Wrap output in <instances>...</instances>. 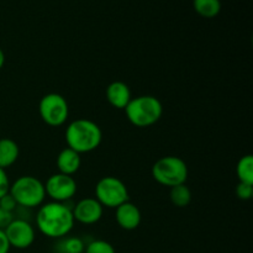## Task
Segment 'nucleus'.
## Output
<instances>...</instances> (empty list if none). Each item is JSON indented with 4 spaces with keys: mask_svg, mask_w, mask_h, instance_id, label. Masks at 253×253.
Segmentation results:
<instances>
[{
    "mask_svg": "<svg viewBox=\"0 0 253 253\" xmlns=\"http://www.w3.org/2000/svg\"><path fill=\"white\" fill-rule=\"evenodd\" d=\"M74 222L72 208L66 203H47L41 205L36 215L37 229L49 239L67 236L73 229Z\"/></svg>",
    "mask_w": 253,
    "mask_h": 253,
    "instance_id": "f257e3e1",
    "label": "nucleus"
},
{
    "mask_svg": "<svg viewBox=\"0 0 253 253\" xmlns=\"http://www.w3.org/2000/svg\"><path fill=\"white\" fill-rule=\"evenodd\" d=\"M66 142L69 148L81 153H89L100 146L103 132L98 124L88 119H77L66 128Z\"/></svg>",
    "mask_w": 253,
    "mask_h": 253,
    "instance_id": "f03ea898",
    "label": "nucleus"
},
{
    "mask_svg": "<svg viewBox=\"0 0 253 253\" xmlns=\"http://www.w3.org/2000/svg\"><path fill=\"white\" fill-rule=\"evenodd\" d=\"M126 118L136 127H148L160 121L163 114L162 103L156 96L140 95L131 98L124 109Z\"/></svg>",
    "mask_w": 253,
    "mask_h": 253,
    "instance_id": "7ed1b4c3",
    "label": "nucleus"
},
{
    "mask_svg": "<svg viewBox=\"0 0 253 253\" xmlns=\"http://www.w3.org/2000/svg\"><path fill=\"white\" fill-rule=\"evenodd\" d=\"M10 195L15 199L17 207L25 209L40 207L46 198L44 184L32 175H22L10 184Z\"/></svg>",
    "mask_w": 253,
    "mask_h": 253,
    "instance_id": "20e7f679",
    "label": "nucleus"
},
{
    "mask_svg": "<svg viewBox=\"0 0 253 253\" xmlns=\"http://www.w3.org/2000/svg\"><path fill=\"white\" fill-rule=\"evenodd\" d=\"M152 177L158 184L165 187H175L184 184L188 179L187 163L175 156L160 158L152 166Z\"/></svg>",
    "mask_w": 253,
    "mask_h": 253,
    "instance_id": "39448f33",
    "label": "nucleus"
},
{
    "mask_svg": "<svg viewBox=\"0 0 253 253\" xmlns=\"http://www.w3.org/2000/svg\"><path fill=\"white\" fill-rule=\"evenodd\" d=\"M95 199L103 208L116 209L124 203L128 202V190L125 183L116 177H104L96 183Z\"/></svg>",
    "mask_w": 253,
    "mask_h": 253,
    "instance_id": "423d86ee",
    "label": "nucleus"
},
{
    "mask_svg": "<svg viewBox=\"0 0 253 253\" xmlns=\"http://www.w3.org/2000/svg\"><path fill=\"white\" fill-rule=\"evenodd\" d=\"M39 111L42 121L53 127L63 125L69 115L66 98L57 93H49L42 96L39 104Z\"/></svg>",
    "mask_w": 253,
    "mask_h": 253,
    "instance_id": "0eeeda50",
    "label": "nucleus"
},
{
    "mask_svg": "<svg viewBox=\"0 0 253 253\" xmlns=\"http://www.w3.org/2000/svg\"><path fill=\"white\" fill-rule=\"evenodd\" d=\"M46 195L52 202L67 203L76 195L77 182L72 175L56 173L47 179L44 184Z\"/></svg>",
    "mask_w": 253,
    "mask_h": 253,
    "instance_id": "6e6552de",
    "label": "nucleus"
},
{
    "mask_svg": "<svg viewBox=\"0 0 253 253\" xmlns=\"http://www.w3.org/2000/svg\"><path fill=\"white\" fill-rule=\"evenodd\" d=\"M10 246L17 250L29 249L35 241V229L25 219H14L4 230Z\"/></svg>",
    "mask_w": 253,
    "mask_h": 253,
    "instance_id": "1a4fd4ad",
    "label": "nucleus"
},
{
    "mask_svg": "<svg viewBox=\"0 0 253 253\" xmlns=\"http://www.w3.org/2000/svg\"><path fill=\"white\" fill-rule=\"evenodd\" d=\"M104 208L95 198H84L72 208L74 221L84 225L96 224L103 216Z\"/></svg>",
    "mask_w": 253,
    "mask_h": 253,
    "instance_id": "9d476101",
    "label": "nucleus"
},
{
    "mask_svg": "<svg viewBox=\"0 0 253 253\" xmlns=\"http://www.w3.org/2000/svg\"><path fill=\"white\" fill-rule=\"evenodd\" d=\"M115 219L121 229L126 231H132L140 226L141 211L135 204L126 202L115 209Z\"/></svg>",
    "mask_w": 253,
    "mask_h": 253,
    "instance_id": "9b49d317",
    "label": "nucleus"
},
{
    "mask_svg": "<svg viewBox=\"0 0 253 253\" xmlns=\"http://www.w3.org/2000/svg\"><path fill=\"white\" fill-rule=\"evenodd\" d=\"M106 99L111 106L124 110L131 100V90L124 82H113L106 88Z\"/></svg>",
    "mask_w": 253,
    "mask_h": 253,
    "instance_id": "f8f14e48",
    "label": "nucleus"
},
{
    "mask_svg": "<svg viewBox=\"0 0 253 253\" xmlns=\"http://www.w3.org/2000/svg\"><path fill=\"white\" fill-rule=\"evenodd\" d=\"M56 163L59 173H63V174L67 175H73L81 168V155L72 150V148L66 147L57 156Z\"/></svg>",
    "mask_w": 253,
    "mask_h": 253,
    "instance_id": "ddd939ff",
    "label": "nucleus"
},
{
    "mask_svg": "<svg viewBox=\"0 0 253 253\" xmlns=\"http://www.w3.org/2000/svg\"><path fill=\"white\" fill-rule=\"evenodd\" d=\"M19 146L11 138H0V168L11 167L19 158Z\"/></svg>",
    "mask_w": 253,
    "mask_h": 253,
    "instance_id": "4468645a",
    "label": "nucleus"
},
{
    "mask_svg": "<svg viewBox=\"0 0 253 253\" xmlns=\"http://www.w3.org/2000/svg\"><path fill=\"white\" fill-rule=\"evenodd\" d=\"M193 6L200 16L207 19L217 16L221 10L220 0H193Z\"/></svg>",
    "mask_w": 253,
    "mask_h": 253,
    "instance_id": "2eb2a0df",
    "label": "nucleus"
},
{
    "mask_svg": "<svg viewBox=\"0 0 253 253\" xmlns=\"http://www.w3.org/2000/svg\"><path fill=\"white\" fill-rule=\"evenodd\" d=\"M170 202L178 208H185L190 204L192 202V192L189 188L184 184L175 185V187L170 188L169 192Z\"/></svg>",
    "mask_w": 253,
    "mask_h": 253,
    "instance_id": "dca6fc26",
    "label": "nucleus"
},
{
    "mask_svg": "<svg viewBox=\"0 0 253 253\" xmlns=\"http://www.w3.org/2000/svg\"><path fill=\"white\" fill-rule=\"evenodd\" d=\"M236 173L240 182L253 184V157L251 155H246L240 158Z\"/></svg>",
    "mask_w": 253,
    "mask_h": 253,
    "instance_id": "f3484780",
    "label": "nucleus"
},
{
    "mask_svg": "<svg viewBox=\"0 0 253 253\" xmlns=\"http://www.w3.org/2000/svg\"><path fill=\"white\" fill-rule=\"evenodd\" d=\"M84 249V242L79 237H68L63 240L59 246L62 253H83Z\"/></svg>",
    "mask_w": 253,
    "mask_h": 253,
    "instance_id": "a211bd4d",
    "label": "nucleus"
},
{
    "mask_svg": "<svg viewBox=\"0 0 253 253\" xmlns=\"http://www.w3.org/2000/svg\"><path fill=\"white\" fill-rule=\"evenodd\" d=\"M85 253H116L113 245L104 240H94L84 249Z\"/></svg>",
    "mask_w": 253,
    "mask_h": 253,
    "instance_id": "6ab92c4d",
    "label": "nucleus"
},
{
    "mask_svg": "<svg viewBox=\"0 0 253 253\" xmlns=\"http://www.w3.org/2000/svg\"><path fill=\"white\" fill-rule=\"evenodd\" d=\"M236 194L239 199L250 200L253 195V184H247V183L239 182L236 188Z\"/></svg>",
    "mask_w": 253,
    "mask_h": 253,
    "instance_id": "aec40b11",
    "label": "nucleus"
},
{
    "mask_svg": "<svg viewBox=\"0 0 253 253\" xmlns=\"http://www.w3.org/2000/svg\"><path fill=\"white\" fill-rule=\"evenodd\" d=\"M0 208L4 210H6V211H10V212L15 211V209L17 208V204H16V202H15L14 198L10 195V193H7L6 195H4L2 198H0Z\"/></svg>",
    "mask_w": 253,
    "mask_h": 253,
    "instance_id": "412c9836",
    "label": "nucleus"
},
{
    "mask_svg": "<svg viewBox=\"0 0 253 253\" xmlns=\"http://www.w3.org/2000/svg\"><path fill=\"white\" fill-rule=\"evenodd\" d=\"M10 190V180L5 169L0 168V198L6 195Z\"/></svg>",
    "mask_w": 253,
    "mask_h": 253,
    "instance_id": "4be33fe9",
    "label": "nucleus"
},
{
    "mask_svg": "<svg viewBox=\"0 0 253 253\" xmlns=\"http://www.w3.org/2000/svg\"><path fill=\"white\" fill-rule=\"evenodd\" d=\"M14 220V212L6 211L0 208V230H5Z\"/></svg>",
    "mask_w": 253,
    "mask_h": 253,
    "instance_id": "5701e85b",
    "label": "nucleus"
},
{
    "mask_svg": "<svg viewBox=\"0 0 253 253\" xmlns=\"http://www.w3.org/2000/svg\"><path fill=\"white\" fill-rule=\"evenodd\" d=\"M10 249H11V246H10L9 241H7L5 231L4 230H0V253H9Z\"/></svg>",
    "mask_w": 253,
    "mask_h": 253,
    "instance_id": "b1692460",
    "label": "nucleus"
},
{
    "mask_svg": "<svg viewBox=\"0 0 253 253\" xmlns=\"http://www.w3.org/2000/svg\"><path fill=\"white\" fill-rule=\"evenodd\" d=\"M4 63H5V54L4 52H2V49L0 48V69L4 67Z\"/></svg>",
    "mask_w": 253,
    "mask_h": 253,
    "instance_id": "393cba45",
    "label": "nucleus"
}]
</instances>
